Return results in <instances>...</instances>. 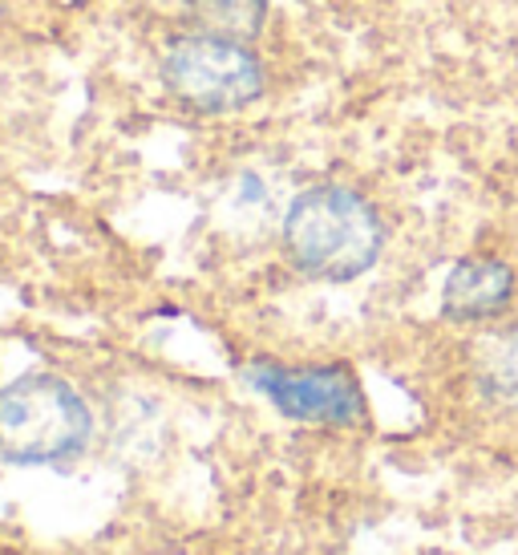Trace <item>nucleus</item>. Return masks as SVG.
Returning a JSON list of instances; mask_svg holds the SVG:
<instances>
[{"instance_id":"f257e3e1","label":"nucleus","mask_w":518,"mask_h":555,"mask_svg":"<svg viewBox=\"0 0 518 555\" xmlns=\"http://www.w3.org/2000/svg\"><path fill=\"white\" fill-rule=\"evenodd\" d=\"M284 247L292 263L316 280H357L385 247L381 216L349 186H312L284 219Z\"/></svg>"},{"instance_id":"f03ea898","label":"nucleus","mask_w":518,"mask_h":555,"mask_svg":"<svg viewBox=\"0 0 518 555\" xmlns=\"http://www.w3.org/2000/svg\"><path fill=\"white\" fill-rule=\"evenodd\" d=\"M90 438V405L53 373H25L0 389V459L62 463Z\"/></svg>"},{"instance_id":"7ed1b4c3","label":"nucleus","mask_w":518,"mask_h":555,"mask_svg":"<svg viewBox=\"0 0 518 555\" xmlns=\"http://www.w3.org/2000/svg\"><path fill=\"white\" fill-rule=\"evenodd\" d=\"M163 81L183 106L203 114H231L263 93V65L247 41L195 29L167 46Z\"/></svg>"},{"instance_id":"20e7f679","label":"nucleus","mask_w":518,"mask_h":555,"mask_svg":"<svg viewBox=\"0 0 518 555\" xmlns=\"http://www.w3.org/2000/svg\"><path fill=\"white\" fill-rule=\"evenodd\" d=\"M247 382L272 401L284 417L296 422H321V426H352L365 417V393L357 377L340 365L316 370H288L272 361L247 365Z\"/></svg>"},{"instance_id":"39448f33","label":"nucleus","mask_w":518,"mask_h":555,"mask_svg":"<svg viewBox=\"0 0 518 555\" xmlns=\"http://www.w3.org/2000/svg\"><path fill=\"white\" fill-rule=\"evenodd\" d=\"M515 293L510 268L498 260H462L442 288V309L450 321H487L506 309Z\"/></svg>"},{"instance_id":"423d86ee","label":"nucleus","mask_w":518,"mask_h":555,"mask_svg":"<svg viewBox=\"0 0 518 555\" xmlns=\"http://www.w3.org/2000/svg\"><path fill=\"white\" fill-rule=\"evenodd\" d=\"M186 13L195 16V29L231 41H251L263 29L268 0H186Z\"/></svg>"},{"instance_id":"0eeeda50","label":"nucleus","mask_w":518,"mask_h":555,"mask_svg":"<svg viewBox=\"0 0 518 555\" xmlns=\"http://www.w3.org/2000/svg\"><path fill=\"white\" fill-rule=\"evenodd\" d=\"M487 382L498 389V398L518 401V337L498 345V357H494V365L487 370Z\"/></svg>"}]
</instances>
